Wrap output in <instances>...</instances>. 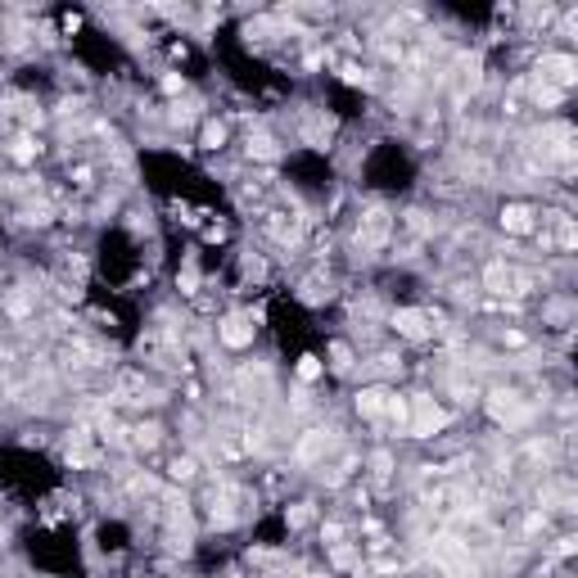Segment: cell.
I'll use <instances>...</instances> for the list:
<instances>
[{
  "label": "cell",
  "instance_id": "obj_10",
  "mask_svg": "<svg viewBox=\"0 0 578 578\" xmlns=\"http://www.w3.org/2000/svg\"><path fill=\"white\" fill-rule=\"evenodd\" d=\"M249 158H262V163H276L280 158V145L272 136H249Z\"/></svg>",
  "mask_w": 578,
  "mask_h": 578
},
{
  "label": "cell",
  "instance_id": "obj_28",
  "mask_svg": "<svg viewBox=\"0 0 578 578\" xmlns=\"http://www.w3.org/2000/svg\"><path fill=\"white\" fill-rule=\"evenodd\" d=\"M398 371V357H393V352H384V357H379V375H393Z\"/></svg>",
  "mask_w": 578,
  "mask_h": 578
},
{
  "label": "cell",
  "instance_id": "obj_23",
  "mask_svg": "<svg viewBox=\"0 0 578 578\" xmlns=\"http://www.w3.org/2000/svg\"><path fill=\"white\" fill-rule=\"evenodd\" d=\"M36 150H41V145H32V140H18V145H14V158H18V163H28V158H36Z\"/></svg>",
  "mask_w": 578,
  "mask_h": 578
},
{
  "label": "cell",
  "instance_id": "obj_1",
  "mask_svg": "<svg viewBox=\"0 0 578 578\" xmlns=\"http://www.w3.org/2000/svg\"><path fill=\"white\" fill-rule=\"evenodd\" d=\"M574 77H578V64H574L569 55H543V59H538V82L551 86V91L565 95L574 86Z\"/></svg>",
  "mask_w": 578,
  "mask_h": 578
},
{
  "label": "cell",
  "instance_id": "obj_18",
  "mask_svg": "<svg viewBox=\"0 0 578 578\" xmlns=\"http://www.w3.org/2000/svg\"><path fill=\"white\" fill-rule=\"evenodd\" d=\"M213 524H221V528L235 524V511H230V501H217V506H213Z\"/></svg>",
  "mask_w": 578,
  "mask_h": 578
},
{
  "label": "cell",
  "instance_id": "obj_13",
  "mask_svg": "<svg viewBox=\"0 0 578 578\" xmlns=\"http://www.w3.org/2000/svg\"><path fill=\"white\" fill-rule=\"evenodd\" d=\"M556 244H560V249H574V244H578V226H574L569 217H556Z\"/></svg>",
  "mask_w": 578,
  "mask_h": 578
},
{
  "label": "cell",
  "instance_id": "obj_4",
  "mask_svg": "<svg viewBox=\"0 0 578 578\" xmlns=\"http://www.w3.org/2000/svg\"><path fill=\"white\" fill-rule=\"evenodd\" d=\"M488 411L497 416L501 425H520L524 421V402H520V393H511V389H497V393H488Z\"/></svg>",
  "mask_w": 578,
  "mask_h": 578
},
{
  "label": "cell",
  "instance_id": "obj_25",
  "mask_svg": "<svg viewBox=\"0 0 578 578\" xmlns=\"http://www.w3.org/2000/svg\"><path fill=\"white\" fill-rule=\"evenodd\" d=\"M299 375H303V379H316V375H321V362H316V357H303V362H299Z\"/></svg>",
  "mask_w": 578,
  "mask_h": 578
},
{
  "label": "cell",
  "instance_id": "obj_7",
  "mask_svg": "<svg viewBox=\"0 0 578 578\" xmlns=\"http://www.w3.org/2000/svg\"><path fill=\"white\" fill-rule=\"evenodd\" d=\"M501 226H506L511 235H528V230H533V208L528 204H506L501 208Z\"/></svg>",
  "mask_w": 578,
  "mask_h": 578
},
{
  "label": "cell",
  "instance_id": "obj_21",
  "mask_svg": "<svg viewBox=\"0 0 578 578\" xmlns=\"http://www.w3.org/2000/svg\"><path fill=\"white\" fill-rule=\"evenodd\" d=\"M177 285H181V294H194V289H199V272H194V267H186V272L177 276Z\"/></svg>",
  "mask_w": 578,
  "mask_h": 578
},
{
  "label": "cell",
  "instance_id": "obj_22",
  "mask_svg": "<svg viewBox=\"0 0 578 578\" xmlns=\"http://www.w3.org/2000/svg\"><path fill=\"white\" fill-rule=\"evenodd\" d=\"M5 307H9V316H28V312H32V303H28V294H14V299H9Z\"/></svg>",
  "mask_w": 578,
  "mask_h": 578
},
{
  "label": "cell",
  "instance_id": "obj_9",
  "mask_svg": "<svg viewBox=\"0 0 578 578\" xmlns=\"http://www.w3.org/2000/svg\"><path fill=\"white\" fill-rule=\"evenodd\" d=\"M326 448H330V434H326V429H312V434L299 443V461H316Z\"/></svg>",
  "mask_w": 578,
  "mask_h": 578
},
{
  "label": "cell",
  "instance_id": "obj_30",
  "mask_svg": "<svg viewBox=\"0 0 578 578\" xmlns=\"http://www.w3.org/2000/svg\"><path fill=\"white\" fill-rule=\"evenodd\" d=\"M335 366H339V371L348 366V348H343V343H335Z\"/></svg>",
  "mask_w": 578,
  "mask_h": 578
},
{
  "label": "cell",
  "instance_id": "obj_26",
  "mask_svg": "<svg viewBox=\"0 0 578 578\" xmlns=\"http://www.w3.org/2000/svg\"><path fill=\"white\" fill-rule=\"evenodd\" d=\"M343 82H362V86H366L371 77H366V72H362L357 64H343Z\"/></svg>",
  "mask_w": 578,
  "mask_h": 578
},
{
  "label": "cell",
  "instance_id": "obj_17",
  "mask_svg": "<svg viewBox=\"0 0 578 578\" xmlns=\"http://www.w3.org/2000/svg\"><path fill=\"white\" fill-rule=\"evenodd\" d=\"M533 100H538V104H560L565 95H560V91H551V86H543V82H538V86H533Z\"/></svg>",
  "mask_w": 578,
  "mask_h": 578
},
{
  "label": "cell",
  "instance_id": "obj_27",
  "mask_svg": "<svg viewBox=\"0 0 578 578\" xmlns=\"http://www.w3.org/2000/svg\"><path fill=\"white\" fill-rule=\"evenodd\" d=\"M307 520H312V506H294L289 511V524H307Z\"/></svg>",
  "mask_w": 578,
  "mask_h": 578
},
{
  "label": "cell",
  "instance_id": "obj_19",
  "mask_svg": "<svg viewBox=\"0 0 578 578\" xmlns=\"http://www.w3.org/2000/svg\"><path fill=\"white\" fill-rule=\"evenodd\" d=\"M131 434H136V448H154V443H158V429L154 425H140V429H131Z\"/></svg>",
  "mask_w": 578,
  "mask_h": 578
},
{
  "label": "cell",
  "instance_id": "obj_14",
  "mask_svg": "<svg viewBox=\"0 0 578 578\" xmlns=\"http://www.w3.org/2000/svg\"><path fill=\"white\" fill-rule=\"evenodd\" d=\"M194 470H199V465H194L190 457H177V461H172V465H167V474H172V479H177V484H186V479H194Z\"/></svg>",
  "mask_w": 578,
  "mask_h": 578
},
{
  "label": "cell",
  "instance_id": "obj_12",
  "mask_svg": "<svg viewBox=\"0 0 578 578\" xmlns=\"http://www.w3.org/2000/svg\"><path fill=\"white\" fill-rule=\"evenodd\" d=\"M357 411L362 416H379V411H384V393H375V389L357 393Z\"/></svg>",
  "mask_w": 578,
  "mask_h": 578
},
{
  "label": "cell",
  "instance_id": "obj_15",
  "mask_svg": "<svg viewBox=\"0 0 578 578\" xmlns=\"http://www.w3.org/2000/svg\"><path fill=\"white\" fill-rule=\"evenodd\" d=\"M221 140H226V127H221V122H208L204 127V145L208 150H221Z\"/></svg>",
  "mask_w": 578,
  "mask_h": 578
},
{
  "label": "cell",
  "instance_id": "obj_2",
  "mask_svg": "<svg viewBox=\"0 0 578 578\" xmlns=\"http://www.w3.org/2000/svg\"><path fill=\"white\" fill-rule=\"evenodd\" d=\"M389 235H393V217L384 213V208H371V213L362 217V226H357V244L362 249H384L389 244Z\"/></svg>",
  "mask_w": 578,
  "mask_h": 578
},
{
  "label": "cell",
  "instance_id": "obj_11",
  "mask_svg": "<svg viewBox=\"0 0 578 578\" xmlns=\"http://www.w3.org/2000/svg\"><path fill=\"white\" fill-rule=\"evenodd\" d=\"M484 285L493 289V294H506V289H511V272H506V262H488Z\"/></svg>",
  "mask_w": 578,
  "mask_h": 578
},
{
  "label": "cell",
  "instance_id": "obj_20",
  "mask_svg": "<svg viewBox=\"0 0 578 578\" xmlns=\"http://www.w3.org/2000/svg\"><path fill=\"white\" fill-rule=\"evenodd\" d=\"M335 565H339V569H352V565H357V551H352V547H339V543H335Z\"/></svg>",
  "mask_w": 578,
  "mask_h": 578
},
{
  "label": "cell",
  "instance_id": "obj_8",
  "mask_svg": "<svg viewBox=\"0 0 578 578\" xmlns=\"http://www.w3.org/2000/svg\"><path fill=\"white\" fill-rule=\"evenodd\" d=\"M221 343H226V348H244V343H253V326L244 321V316H230V321H221Z\"/></svg>",
  "mask_w": 578,
  "mask_h": 578
},
{
  "label": "cell",
  "instance_id": "obj_24",
  "mask_svg": "<svg viewBox=\"0 0 578 578\" xmlns=\"http://www.w3.org/2000/svg\"><path fill=\"white\" fill-rule=\"evenodd\" d=\"M407 230H411V235H425V230H429L425 213H407Z\"/></svg>",
  "mask_w": 578,
  "mask_h": 578
},
{
  "label": "cell",
  "instance_id": "obj_3",
  "mask_svg": "<svg viewBox=\"0 0 578 578\" xmlns=\"http://www.w3.org/2000/svg\"><path fill=\"white\" fill-rule=\"evenodd\" d=\"M429 556H434L443 569H452V574L470 569V543H457V538H438V543L429 547Z\"/></svg>",
  "mask_w": 578,
  "mask_h": 578
},
{
  "label": "cell",
  "instance_id": "obj_5",
  "mask_svg": "<svg viewBox=\"0 0 578 578\" xmlns=\"http://www.w3.org/2000/svg\"><path fill=\"white\" fill-rule=\"evenodd\" d=\"M448 425V411L438 407L434 398H416V421H411V434H434V429H443Z\"/></svg>",
  "mask_w": 578,
  "mask_h": 578
},
{
  "label": "cell",
  "instance_id": "obj_29",
  "mask_svg": "<svg viewBox=\"0 0 578 578\" xmlns=\"http://www.w3.org/2000/svg\"><path fill=\"white\" fill-rule=\"evenodd\" d=\"M163 91H172V95L181 91V77H177V72H167V77H163Z\"/></svg>",
  "mask_w": 578,
  "mask_h": 578
},
{
  "label": "cell",
  "instance_id": "obj_6",
  "mask_svg": "<svg viewBox=\"0 0 578 578\" xmlns=\"http://www.w3.org/2000/svg\"><path fill=\"white\" fill-rule=\"evenodd\" d=\"M393 326H398V335H402V339H429V335H434L429 316H425V312H411V307L393 312Z\"/></svg>",
  "mask_w": 578,
  "mask_h": 578
},
{
  "label": "cell",
  "instance_id": "obj_16",
  "mask_svg": "<svg viewBox=\"0 0 578 578\" xmlns=\"http://www.w3.org/2000/svg\"><path fill=\"white\" fill-rule=\"evenodd\" d=\"M384 411H389L398 425H407V421H411V416H407V402H402V398H389V402H384Z\"/></svg>",
  "mask_w": 578,
  "mask_h": 578
}]
</instances>
